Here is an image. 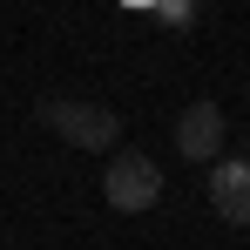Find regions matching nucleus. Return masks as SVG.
<instances>
[{"label":"nucleus","mask_w":250,"mask_h":250,"mask_svg":"<svg viewBox=\"0 0 250 250\" xmlns=\"http://www.w3.org/2000/svg\"><path fill=\"white\" fill-rule=\"evenodd\" d=\"M102 196L122 209V216L156 209V203H163V163H156V156H142V149H115L108 169H102Z\"/></svg>","instance_id":"1"},{"label":"nucleus","mask_w":250,"mask_h":250,"mask_svg":"<svg viewBox=\"0 0 250 250\" xmlns=\"http://www.w3.org/2000/svg\"><path fill=\"white\" fill-rule=\"evenodd\" d=\"M41 122L54 128L68 149H95V156H108L115 135H122L115 108H102V102H41Z\"/></svg>","instance_id":"2"},{"label":"nucleus","mask_w":250,"mask_h":250,"mask_svg":"<svg viewBox=\"0 0 250 250\" xmlns=\"http://www.w3.org/2000/svg\"><path fill=\"white\" fill-rule=\"evenodd\" d=\"M223 142H230V122H223L216 102H189V108L176 115V156H183V163H216Z\"/></svg>","instance_id":"3"},{"label":"nucleus","mask_w":250,"mask_h":250,"mask_svg":"<svg viewBox=\"0 0 250 250\" xmlns=\"http://www.w3.org/2000/svg\"><path fill=\"white\" fill-rule=\"evenodd\" d=\"M209 203L230 223H250V163H209Z\"/></svg>","instance_id":"4"},{"label":"nucleus","mask_w":250,"mask_h":250,"mask_svg":"<svg viewBox=\"0 0 250 250\" xmlns=\"http://www.w3.org/2000/svg\"><path fill=\"white\" fill-rule=\"evenodd\" d=\"M156 14H163L169 27H189L196 21V0H156Z\"/></svg>","instance_id":"5"},{"label":"nucleus","mask_w":250,"mask_h":250,"mask_svg":"<svg viewBox=\"0 0 250 250\" xmlns=\"http://www.w3.org/2000/svg\"><path fill=\"white\" fill-rule=\"evenodd\" d=\"M122 7H156V0H122Z\"/></svg>","instance_id":"6"}]
</instances>
